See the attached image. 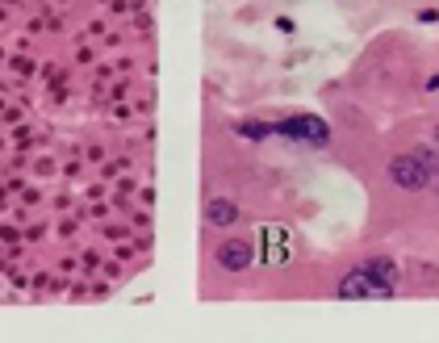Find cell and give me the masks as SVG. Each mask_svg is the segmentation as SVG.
Masks as SVG:
<instances>
[{
  "label": "cell",
  "mask_w": 439,
  "mask_h": 343,
  "mask_svg": "<svg viewBox=\"0 0 439 343\" xmlns=\"http://www.w3.org/2000/svg\"><path fill=\"white\" fill-rule=\"evenodd\" d=\"M389 180L398 188H410V193H418V188H427L435 176H431V168L418 159V151L414 155H398L393 163H389Z\"/></svg>",
  "instance_id": "6da1fadb"
},
{
  "label": "cell",
  "mask_w": 439,
  "mask_h": 343,
  "mask_svg": "<svg viewBox=\"0 0 439 343\" xmlns=\"http://www.w3.org/2000/svg\"><path fill=\"white\" fill-rule=\"evenodd\" d=\"M389 293H393V285L381 281L368 268H356L339 281V297H389Z\"/></svg>",
  "instance_id": "7a4b0ae2"
},
{
  "label": "cell",
  "mask_w": 439,
  "mask_h": 343,
  "mask_svg": "<svg viewBox=\"0 0 439 343\" xmlns=\"http://www.w3.org/2000/svg\"><path fill=\"white\" fill-rule=\"evenodd\" d=\"M277 134H284V138H301V143H310V147H322V143L331 138V130H326V122H322V118H310V113L284 118V122L277 126Z\"/></svg>",
  "instance_id": "3957f363"
},
{
  "label": "cell",
  "mask_w": 439,
  "mask_h": 343,
  "mask_svg": "<svg viewBox=\"0 0 439 343\" xmlns=\"http://www.w3.org/2000/svg\"><path fill=\"white\" fill-rule=\"evenodd\" d=\"M251 260H255V251H251V243H243V239H226L218 247V264L226 272H243Z\"/></svg>",
  "instance_id": "277c9868"
},
{
  "label": "cell",
  "mask_w": 439,
  "mask_h": 343,
  "mask_svg": "<svg viewBox=\"0 0 439 343\" xmlns=\"http://www.w3.org/2000/svg\"><path fill=\"white\" fill-rule=\"evenodd\" d=\"M264 243H268V251H264V260L268 264H281V260H289V235H284L281 226H264Z\"/></svg>",
  "instance_id": "5b68a950"
},
{
  "label": "cell",
  "mask_w": 439,
  "mask_h": 343,
  "mask_svg": "<svg viewBox=\"0 0 439 343\" xmlns=\"http://www.w3.org/2000/svg\"><path fill=\"white\" fill-rule=\"evenodd\" d=\"M205 218L214 222V226H230V222L239 218V205H234V201H210V210H205Z\"/></svg>",
  "instance_id": "8992f818"
},
{
  "label": "cell",
  "mask_w": 439,
  "mask_h": 343,
  "mask_svg": "<svg viewBox=\"0 0 439 343\" xmlns=\"http://www.w3.org/2000/svg\"><path fill=\"white\" fill-rule=\"evenodd\" d=\"M364 268H368V272H376V277H381V281H398V268H393V264H389V260H385V255H376V260H368V264H364Z\"/></svg>",
  "instance_id": "52a82bcc"
},
{
  "label": "cell",
  "mask_w": 439,
  "mask_h": 343,
  "mask_svg": "<svg viewBox=\"0 0 439 343\" xmlns=\"http://www.w3.org/2000/svg\"><path fill=\"white\" fill-rule=\"evenodd\" d=\"M239 134H243V138H268V134H277V126H264V122H243V126H239Z\"/></svg>",
  "instance_id": "ba28073f"
},
{
  "label": "cell",
  "mask_w": 439,
  "mask_h": 343,
  "mask_svg": "<svg viewBox=\"0 0 439 343\" xmlns=\"http://www.w3.org/2000/svg\"><path fill=\"white\" fill-rule=\"evenodd\" d=\"M427 88H431V93H435V88H439V71H435V76H431V80H427Z\"/></svg>",
  "instance_id": "9c48e42d"
},
{
  "label": "cell",
  "mask_w": 439,
  "mask_h": 343,
  "mask_svg": "<svg viewBox=\"0 0 439 343\" xmlns=\"http://www.w3.org/2000/svg\"><path fill=\"white\" fill-rule=\"evenodd\" d=\"M435 143H439V130H435Z\"/></svg>",
  "instance_id": "30bf717a"
}]
</instances>
